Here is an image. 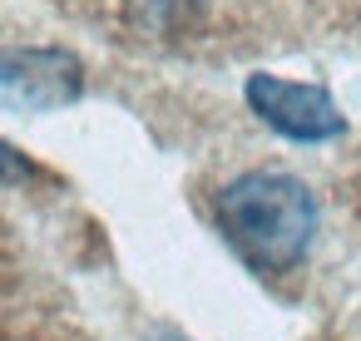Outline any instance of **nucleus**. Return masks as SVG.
Listing matches in <instances>:
<instances>
[{
	"label": "nucleus",
	"instance_id": "obj_1",
	"mask_svg": "<svg viewBox=\"0 0 361 341\" xmlns=\"http://www.w3.org/2000/svg\"><path fill=\"white\" fill-rule=\"evenodd\" d=\"M218 228L252 272H292L317 237V198L302 178L277 168L238 173L218 193Z\"/></svg>",
	"mask_w": 361,
	"mask_h": 341
},
{
	"label": "nucleus",
	"instance_id": "obj_2",
	"mask_svg": "<svg viewBox=\"0 0 361 341\" xmlns=\"http://www.w3.org/2000/svg\"><path fill=\"white\" fill-rule=\"evenodd\" d=\"M85 94V65L55 45L0 50V104L25 114H55Z\"/></svg>",
	"mask_w": 361,
	"mask_h": 341
},
{
	"label": "nucleus",
	"instance_id": "obj_3",
	"mask_svg": "<svg viewBox=\"0 0 361 341\" xmlns=\"http://www.w3.org/2000/svg\"><path fill=\"white\" fill-rule=\"evenodd\" d=\"M247 109L277 129L282 139H297V144H326L346 129L336 99L322 89V85H297V80H277V75H247Z\"/></svg>",
	"mask_w": 361,
	"mask_h": 341
},
{
	"label": "nucleus",
	"instance_id": "obj_4",
	"mask_svg": "<svg viewBox=\"0 0 361 341\" xmlns=\"http://www.w3.org/2000/svg\"><path fill=\"white\" fill-rule=\"evenodd\" d=\"M203 20V0H124V25L144 40H183Z\"/></svg>",
	"mask_w": 361,
	"mask_h": 341
},
{
	"label": "nucleus",
	"instance_id": "obj_5",
	"mask_svg": "<svg viewBox=\"0 0 361 341\" xmlns=\"http://www.w3.org/2000/svg\"><path fill=\"white\" fill-rule=\"evenodd\" d=\"M25 178H35V168H30L6 139H0V183H25Z\"/></svg>",
	"mask_w": 361,
	"mask_h": 341
},
{
	"label": "nucleus",
	"instance_id": "obj_6",
	"mask_svg": "<svg viewBox=\"0 0 361 341\" xmlns=\"http://www.w3.org/2000/svg\"><path fill=\"white\" fill-rule=\"evenodd\" d=\"M149 341H188V336H178V331H154Z\"/></svg>",
	"mask_w": 361,
	"mask_h": 341
}]
</instances>
